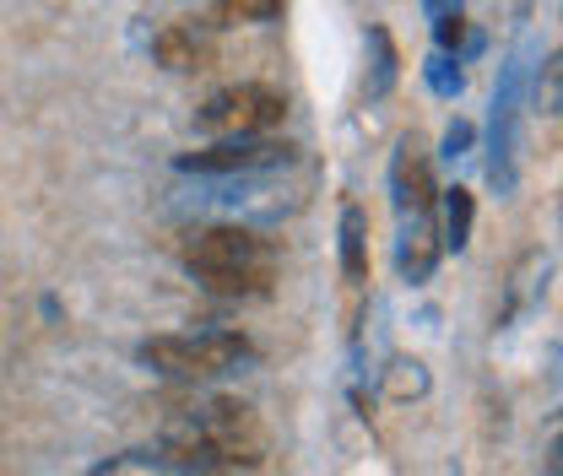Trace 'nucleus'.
Returning <instances> with one entry per match:
<instances>
[{
    "mask_svg": "<svg viewBox=\"0 0 563 476\" xmlns=\"http://www.w3.org/2000/svg\"><path fill=\"white\" fill-rule=\"evenodd\" d=\"M152 60L174 76H201V70H211V38L196 33L190 22H174L152 38Z\"/></svg>",
    "mask_w": 563,
    "mask_h": 476,
    "instance_id": "6e6552de",
    "label": "nucleus"
},
{
    "mask_svg": "<svg viewBox=\"0 0 563 476\" xmlns=\"http://www.w3.org/2000/svg\"><path fill=\"white\" fill-rule=\"evenodd\" d=\"M287 0H217V22L233 27V22H277Z\"/></svg>",
    "mask_w": 563,
    "mask_h": 476,
    "instance_id": "ddd939ff",
    "label": "nucleus"
},
{
    "mask_svg": "<svg viewBox=\"0 0 563 476\" xmlns=\"http://www.w3.org/2000/svg\"><path fill=\"white\" fill-rule=\"evenodd\" d=\"M439 5V0H433ZM433 33H439V44L444 49H455L461 44V33H466V22H461V5H439V22H433Z\"/></svg>",
    "mask_w": 563,
    "mask_h": 476,
    "instance_id": "dca6fc26",
    "label": "nucleus"
},
{
    "mask_svg": "<svg viewBox=\"0 0 563 476\" xmlns=\"http://www.w3.org/2000/svg\"><path fill=\"white\" fill-rule=\"evenodd\" d=\"M472 222H477V201H472V190H444V244L461 255L466 244H472Z\"/></svg>",
    "mask_w": 563,
    "mask_h": 476,
    "instance_id": "9b49d317",
    "label": "nucleus"
},
{
    "mask_svg": "<svg viewBox=\"0 0 563 476\" xmlns=\"http://www.w3.org/2000/svg\"><path fill=\"white\" fill-rule=\"evenodd\" d=\"M196 422H201V433H207L217 466H261V455H266V428H261V417L244 407V401L217 396V401L201 407Z\"/></svg>",
    "mask_w": 563,
    "mask_h": 476,
    "instance_id": "20e7f679",
    "label": "nucleus"
},
{
    "mask_svg": "<svg viewBox=\"0 0 563 476\" xmlns=\"http://www.w3.org/2000/svg\"><path fill=\"white\" fill-rule=\"evenodd\" d=\"M520 81L526 66L509 60L498 76V98H493V157H488V179L498 196L515 190V146H520Z\"/></svg>",
    "mask_w": 563,
    "mask_h": 476,
    "instance_id": "423d86ee",
    "label": "nucleus"
},
{
    "mask_svg": "<svg viewBox=\"0 0 563 476\" xmlns=\"http://www.w3.org/2000/svg\"><path fill=\"white\" fill-rule=\"evenodd\" d=\"M428 87H433V92H439V98H455V92H461V87H466V76H461V66H450V60H444V55H439V60H433V66H428Z\"/></svg>",
    "mask_w": 563,
    "mask_h": 476,
    "instance_id": "2eb2a0df",
    "label": "nucleus"
},
{
    "mask_svg": "<svg viewBox=\"0 0 563 476\" xmlns=\"http://www.w3.org/2000/svg\"><path fill=\"white\" fill-rule=\"evenodd\" d=\"M385 396L390 401H422L428 396V368L418 357H390L385 363Z\"/></svg>",
    "mask_w": 563,
    "mask_h": 476,
    "instance_id": "f8f14e48",
    "label": "nucleus"
},
{
    "mask_svg": "<svg viewBox=\"0 0 563 476\" xmlns=\"http://www.w3.org/2000/svg\"><path fill=\"white\" fill-rule=\"evenodd\" d=\"M396 266L407 281H428L439 266V233H433V211H412L401 217V244H396Z\"/></svg>",
    "mask_w": 563,
    "mask_h": 476,
    "instance_id": "1a4fd4ad",
    "label": "nucleus"
},
{
    "mask_svg": "<svg viewBox=\"0 0 563 476\" xmlns=\"http://www.w3.org/2000/svg\"><path fill=\"white\" fill-rule=\"evenodd\" d=\"M368 49H374V81H368V92L385 98V92L396 87V44H390L385 27H374V33H368Z\"/></svg>",
    "mask_w": 563,
    "mask_h": 476,
    "instance_id": "4468645a",
    "label": "nucleus"
},
{
    "mask_svg": "<svg viewBox=\"0 0 563 476\" xmlns=\"http://www.w3.org/2000/svg\"><path fill=\"white\" fill-rule=\"evenodd\" d=\"M292 146H277L266 136H222L217 146H201V152H185L179 157V174H207V179H233V174H266L287 163Z\"/></svg>",
    "mask_w": 563,
    "mask_h": 476,
    "instance_id": "39448f33",
    "label": "nucleus"
},
{
    "mask_svg": "<svg viewBox=\"0 0 563 476\" xmlns=\"http://www.w3.org/2000/svg\"><path fill=\"white\" fill-rule=\"evenodd\" d=\"M342 276H347V287L368 281V217L352 201L342 206Z\"/></svg>",
    "mask_w": 563,
    "mask_h": 476,
    "instance_id": "9d476101",
    "label": "nucleus"
},
{
    "mask_svg": "<svg viewBox=\"0 0 563 476\" xmlns=\"http://www.w3.org/2000/svg\"><path fill=\"white\" fill-rule=\"evenodd\" d=\"M185 266L207 281L211 292L222 298H261L272 287V272H277V255L261 233L250 228H201L190 244H185Z\"/></svg>",
    "mask_w": 563,
    "mask_h": 476,
    "instance_id": "f257e3e1",
    "label": "nucleus"
},
{
    "mask_svg": "<svg viewBox=\"0 0 563 476\" xmlns=\"http://www.w3.org/2000/svg\"><path fill=\"white\" fill-rule=\"evenodd\" d=\"M390 190H396V211L412 217V211H433V168H428V152L418 136H407L396 146V163H390Z\"/></svg>",
    "mask_w": 563,
    "mask_h": 476,
    "instance_id": "0eeeda50",
    "label": "nucleus"
},
{
    "mask_svg": "<svg viewBox=\"0 0 563 476\" xmlns=\"http://www.w3.org/2000/svg\"><path fill=\"white\" fill-rule=\"evenodd\" d=\"M537 109L559 114V55H548V70H542V81H537Z\"/></svg>",
    "mask_w": 563,
    "mask_h": 476,
    "instance_id": "f3484780",
    "label": "nucleus"
},
{
    "mask_svg": "<svg viewBox=\"0 0 563 476\" xmlns=\"http://www.w3.org/2000/svg\"><path fill=\"white\" fill-rule=\"evenodd\" d=\"M250 357V341L239 331H211V336H152L141 341V363L168 374V379H217V374H233L239 363Z\"/></svg>",
    "mask_w": 563,
    "mask_h": 476,
    "instance_id": "f03ea898",
    "label": "nucleus"
},
{
    "mask_svg": "<svg viewBox=\"0 0 563 476\" xmlns=\"http://www.w3.org/2000/svg\"><path fill=\"white\" fill-rule=\"evenodd\" d=\"M287 120V92L266 87V81H239V87H222L211 92L196 114V125L211 136H266Z\"/></svg>",
    "mask_w": 563,
    "mask_h": 476,
    "instance_id": "7ed1b4c3",
    "label": "nucleus"
},
{
    "mask_svg": "<svg viewBox=\"0 0 563 476\" xmlns=\"http://www.w3.org/2000/svg\"><path fill=\"white\" fill-rule=\"evenodd\" d=\"M466 146H472V125H466V120H455V125L444 131V152H450V157H461Z\"/></svg>",
    "mask_w": 563,
    "mask_h": 476,
    "instance_id": "a211bd4d",
    "label": "nucleus"
}]
</instances>
